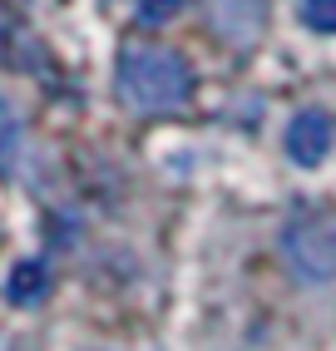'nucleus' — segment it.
<instances>
[{"mask_svg": "<svg viewBox=\"0 0 336 351\" xmlns=\"http://www.w3.org/2000/svg\"><path fill=\"white\" fill-rule=\"evenodd\" d=\"M114 84H119V99L129 109L163 114V109H178L193 95V69H188L183 55L163 50V45H124Z\"/></svg>", "mask_w": 336, "mask_h": 351, "instance_id": "1", "label": "nucleus"}, {"mask_svg": "<svg viewBox=\"0 0 336 351\" xmlns=\"http://www.w3.org/2000/svg\"><path fill=\"white\" fill-rule=\"evenodd\" d=\"M282 257L302 282H336V213H302L282 232Z\"/></svg>", "mask_w": 336, "mask_h": 351, "instance_id": "2", "label": "nucleus"}, {"mask_svg": "<svg viewBox=\"0 0 336 351\" xmlns=\"http://www.w3.org/2000/svg\"><path fill=\"white\" fill-rule=\"evenodd\" d=\"M326 154H331V119L322 109H302L287 124V158L302 163V169H317Z\"/></svg>", "mask_w": 336, "mask_h": 351, "instance_id": "3", "label": "nucleus"}, {"mask_svg": "<svg viewBox=\"0 0 336 351\" xmlns=\"http://www.w3.org/2000/svg\"><path fill=\"white\" fill-rule=\"evenodd\" d=\"M213 25H218L232 45H252L262 30V0H208Z\"/></svg>", "mask_w": 336, "mask_h": 351, "instance_id": "4", "label": "nucleus"}, {"mask_svg": "<svg viewBox=\"0 0 336 351\" xmlns=\"http://www.w3.org/2000/svg\"><path fill=\"white\" fill-rule=\"evenodd\" d=\"M45 287H50L45 263H15V267H10V282H5V297L15 302V307H30V302L45 297Z\"/></svg>", "mask_w": 336, "mask_h": 351, "instance_id": "5", "label": "nucleus"}, {"mask_svg": "<svg viewBox=\"0 0 336 351\" xmlns=\"http://www.w3.org/2000/svg\"><path fill=\"white\" fill-rule=\"evenodd\" d=\"M20 163V114L0 99V173H10Z\"/></svg>", "mask_w": 336, "mask_h": 351, "instance_id": "6", "label": "nucleus"}, {"mask_svg": "<svg viewBox=\"0 0 336 351\" xmlns=\"http://www.w3.org/2000/svg\"><path fill=\"white\" fill-rule=\"evenodd\" d=\"M302 25L317 35H336V0H302Z\"/></svg>", "mask_w": 336, "mask_h": 351, "instance_id": "7", "label": "nucleus"}, {"mask_svg": "<svg viewBox=\"0 0 336 351\" xmlns=\"http://www.w3.org/2000/svg\"><path fill=\"white\" fill-rule=\"evenodd\" d=\"M178 10H183V0H143V5H139V20H143V25H168Z\"/></svg>", "mask_w": 336, "mask_h": 351, "instance_id": "8", "label": "nucleus"}]
</instances>
